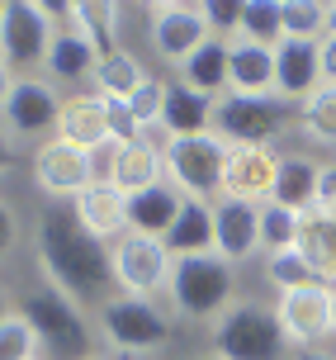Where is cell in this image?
<instances>
[{
    "label": "cell",
    "instance_id": "44",
    "mask_svg": "<svg viewBox=\"0 0 336 360\" xmlns=\"http://www.w3.org/2000/svg\"><path fill=\"white\" fill-rule=\"evenodd\" d=\"M294 360H336L332 351H322V346H313V351H294Z\"/></svg>",
    "mask_w": 336,
    "mask_h": 360
},
{
    "label": "cell",
    "instance_id": "4",
    "mask_svg": "<svg viewBox=\"0 0 336 360\" xmlns=\"http://www.w3.org/2000/svg\"><path fill=\"white\" fill-rule=\"evenodd\" d=\"M284 332L275 323V308L266 304H232L218 323H213V356L223 360H280L284 356Z\"/></svg>",
    "mask_w": 336,
    "mask_h": 360
},
{
    "label": "cell",
    "instance_id": "1",
    "mask_svg": "<svg viewBox=\"0 0 336 360\" xmlns=\"http://www.w3.org/2000/svg\"><path fill=\"white\" fill-rule=\"evenodd\" d=\"M38 261L48 270L53 289H62L67 299L86 304L95 294H105V285L114 280V261L100 237H90L76 214H48L38 223Z\"/></svg>",
    "mask_w": 336,
    "mask_h": 360
},
{
    "label": "cell",
    "instance_id": "38",
    "mask_svg": "<svg viewBox=\"0 0 336 360\" xmlns=\"http://www.w3.org/2000/svg\"><path fill=\"white\" fill-rule=\"evenodd\" d=\"M204 15H209V29L213 38H237L242 34V5L237 0H204Z\"/></svg>",
    "mask_w": 336,
    "mask_h": 360
},
{
    "label": "cell",
    "instance_id": "48",
    "mask_svg": "<svg viewBox=\"0 0 336 360\" xmlns=\"http://www.w3.org/2000/svg\"><path fill=\"white\" fill-rule=\"evenodd\" d=\"M332 34H336V5H332Z\"/></svg>",
    "mask_w": 336,
    "mask_h": 360
},
{
    "label": "cell",
    "instance_id": "14",
    "mask_svg": "<svg viewBox=\"0 0 336 360\" xmlns=\"http://www.w3.org/2000/svg\"><path fill=\"white\" fill-rule=\"evenodd\" d=\"M213 252L228 266L261 252V204L247 199H218L213 204Z\"/></svg>",
    "mask_w": 336,
    "mask_h": 360
},
{
    "label": "cell",
    "instance_id": "19",
    "mask_svg": "<svg viewBox=\"0 0 336 360\" xmlns=\"http://www.w3.org/2000/svg\"><path fill=\"white\" fill-rule=\"evenodd\" d=\"M57 138L81 152H100V147H114L109 138V119H105V95H71L62 105V124H57Z\"/></svg>",
    "mask_w": 336,
    "mask_h": 360
},
{
    "label": "cell",
    "instance_id": "17",
    "mask_svg": "<svg viewBox=\"0 0 336 360\" xmlns=\"http://www.w3.org/2000/svg\"><path fill=\"white\" fill-rule=\"evenodd\" d=\"M322 86V53L318 43H303V38H284L275 48V95L280 100H308Z\"/></svg>",
    "mask_w": 336,
    "mask_h": 360
},
{
    "label": "cell",
    "instance_id": "43",
    "mask_svg": "<svg viewBox=\"0 0 336 360\" xmlns=\"http://www.w3.org/2000/svg\"><path fill=\"white\" fill-rule=\"evenodd\" d=\"M15 166V147H10V133H0V176Z\"/></svg>",
    "mask_w": 336,
    "mask_h": 360
},
{
    "label": "cell",
    "instance_id": "29",
    "mask_svg": "<svg viewBox=\"0 0 336 360\" xmlns=\"http://www.w3.org/2000/svg\"><path fill=\"white\" fill-rule=\"evenodd\" d=\"M299 133L318 147H336V86H318L299 105Z\"/></svg>",
    "mask_w": 336,
    "mask_h": 360
},
{
    "label": "cell",
    "instance_id": "45",
    "mask_svg": "<svg viewBox=\"0 0 336 360\" xmlns=\"http://www.w3.org/2000/svg\"><path fill=\"white\" fill-rule=\"evenodd\" d=\"M5 318H15V308H10V294L0 289V323H5Z\"/></svg>",
    "mask_w": 336,
    "mask_h": 360
},
{
    "label": "cell",
    "instance_id": "11",
    "mask_svg": "<svg viewBox=\"0 0 336 360\" xmlns=\"http://www.w3.org/2000/svg\"><path fill=\"white\" fill-rule=\"evenodd\" d=\"M62 95H57L53 81H43V76H19L15 90H10V100L0 109V119L10 133L19 138H48L57 124H62Z\"/></svg>",
    "mask_w": 336,
    "mask_h": 360
},
{
    "label": "cell",
    "instance_id": "23",
    "mask_svg": "<svg viewBox=\"0 0 336 360\" xmlns=\"http://www.w3.org/2000/svg\"><path fill=\"white\" fill-rule=\"evenodd\" d=\"M48 76L53 81H67V86H76V81H86V76H95V67H100V53L90 48V38L81 34V29H71V24H62L53 34V48H48Z\"/></svg>",
    "mask_w": 336,
    "mask_h": 360
},
{
    "label": "cell",
    "instance_id": "25",
    "mask_svg": "<svg viewBox=\"0 0 336 360\" xmlns=\"http://www.w3.org/2000/svg\"><path fill=\"white\" fill-rule=\"evenodd\" d=\"M318 171L313 157H280V176H275V195L270 204H284L294 214H313L318 204Z\"/></svg>",
    "mask_w": 336,
    "mask_h": 360
},
{
    "label": "cell",
    "instance_id": "18",
    "mask_svg": "<svg viewBox=\"0 0 336 360\" xmlns=\"http://www.w3.org/2000/svg\"><path fill=\"white\" fill-rule=\"evenodd\" d=\"M228 62H232L228 95H256V100H270L275 95V48L251 43V38H232Z\"/></svg>",
    "mask_w": 336,
    "mask_h": 360
},
{
    "label": "cell",
    "instance_id": "10",
    "mask_svg": "<svg viewBox=\"0 0 336 360\" xmlns=\"http://www.w3.org/2000/svg\"><path fill=\"white\" fill-rule=\"evenodd\" d=\"M275 323H280L284 342L313 351L318 342L332 337V289L327 285H308V289H289L275 304Z\"/></svg>",
    "mask_w": 336,
    "mask_h": 360
},
{
    "label": "cell",
    "instance_id": "2",
    "mask_svg": "<svg viewBox=\"0 0 336 360\" xmlns=\"http://www.w3.org/2000/svg\"><path fill=\"white\" fill-rule=\"evenodd\" d=\"M171 308L190 323H218L232 308V266L218 252L204 256H176V270H171Z\"/></svg>",
    "mask_w": 336,
    "mask_h": 360
},
{
    "label": "cell",
    "instance_id": "41",
    "mask_svg": "<svg viewBox=\"0 0 336 360\" xmlns=\"http://www.w3.org/2000/svg\"><path fill=\"white\" fill-rule=\"evenodd\" d=\"M318 53H322V86H336V34L322 38Z\"/></svg>",
    "mask_w": 336,
    "mask_h": 360
},
{
    "label": "cell",
    "instance_id": "6",
    "mask_svg": "<svg viewBox=\"0 0 336 360\" xmlns=\"http://www.w3.org/2000/svg\"><path fill=\"white\" fill-rule=\"evenodd\" d=\"M100 327H105V342L114 346V356H152L171 342V318L152 299H133V294L109 299Z\"/></svg>",
    "mask_w": 336,
    "mask_h": 360
},
{
    "label": "cell",
    "instance_id": "5",
    "mask_svg": "<svg viewBox=\"0 0 336 360\" xmlns=\"http://www.w3.org/2000/svg\"><path fill=\"white\" fill-rule=\"evenodd\" d=\"M57 29L62 24L53 19V10L43 0H5V10H0V57L15 72L29 76V67L48 62V48H53Z\"/></svg>",
    "mask_w": 336,
    "mask_h": 360
},
{
    "label": "cell",
    "instance_id": "3",
    "mask_svg": "<svg viewBox=\"0 0 336 360\" xmlns=\"http://www.w3.org/2000/svg\"><path fill=\"white\" fill-rule=\"evenodd\" d=\"M232 147L218 133H199V138H166L161 162H166V180L176 185L185 199H204L218 204L223 199V171H228Z\"/></svg>",
    "mask_w": 336,
    "mask_h": 360
},
{
    "label": "cell",
    "instance_id": "47",
    "mask_svg": "<svg viewBox=\"0 0 336 360\" xmlns=\"http://www.w3.org/2000/svg\"><path fill=\"white\" fill-rule=\"evenodd\" d=\"M332 337H336V289H332Z\"/></svg>",
    "mask_w": 336,
    "mask_h": 360
},
{
    "label": "cell",
    "instance_id": "27",
    "mask_svg": "<svg viewBox=\"0 0 336 360\" xmlns=\"http://www.w3.org/2000/svg\"><path fill=\"white\" fill-rule=\"evenodd\" d=\"M119 5L114 0H76L71 5V29H81L90 38V48L100 57L119 53Z\"/></svg>",
    "mask_w": 336,
    "mask_h": 360
},
{
    "label": "cell",
    "instance_id": "34",
    "mask_svg": "<svg viewBox=\"0 0 336 360\" xmlns=\"http://www.w3.org/2000/svg\"><path fill=\"white\" fill-rule=\"evenodd\" d=\"M266 280L280 294H289V289H308V285H322L318 275H313V266H308V256L299 252V247H289V252H270L266 256Z\"/></svg>",
    "mask_w": 336,
    "mask_h": 360
},
{
    "label": "cell",
    "instance_id": "24",
    "mask_svg": "<svg viewBox=\"0 0 336 360\" xmlns=\"http://www.w3.org/2000/svg\"><path fill=\"white\" fill-rule=\"evenodd\" d=\"M180 81L199 95H213V100H223L232 86V62H228V38H209L195 57H185L180 62Z\"/></svg>",
    "mask_w": 336,
    "mask_h": 360
},
{
    "label": "cell",
    "instance_id": "50",
    "mask_svg": "<svg viewBox=\"0 0 336 360\" xmlns=\"http://www.w3.org/2000/svg\"><path fill=\"white\" fill-rule=\"evenodd\" d=\"M0 10H5V0H0Z\"/></svg>",
    "mask_w": 336,
    "mask_h": 360
},
{
    "label": "cell",
    "instance_id": "46",
    "mask_svg": "<svg viewBox=\"0 0 336 360\" xmlns=\"http://www.w3.org/2000/svg\"><path fill=\"white\" fill-rule=\"evenodd\" d=\"M81 360H119L114 351H90V356H81Z\"/></svg>",
    "mask_w": 336,
    "mask_h": 360
},
{
    "label": "cell",
    "instance_id": "8",
    "mask_svg": "<svg viewBox=\"0 0 336 360\" xmlns=\"http://www.w3.org/2000/svg\"><path fill=\"white\" fill-rule=\"evenodd\" d=\"M147 38H152V53L161 62H176L180 67L185 57H195L213 38L204 0H157L147 10Z\"/></svg>",
    "mask_w": 336,
    "mask_h": 360
},
{
    "label": "cell",
    "instance_id": "35",
    "mask_svg": "<svg viewBox=\"0 0 336 360\" xmlns=\"http://www.w3.org/2000/svg\"><path fill=\"white\" fill-rule=\"evenodd\" d=\"M38 342H43V337L34 332V323H29L24 313H15V318L0 323V360H34Z\"/></svg>",
    "mask_w": 336,
    "mask_h": 360
},
{
    "label": "cell",
    "instance_id": "20",
    "mask_svg": "<svg viewBox=\"0 0 336 360\" xmlns=\"http://www.w3.org/2000/svg\"><path fill=\"white\" fill-rule=\"evenodd\" d=\"M180 209H185V195H180L171 180H161L152 190H142V195H128V233H142V237H161L176 228Z\"/></svg>",
    "mask_w": 336,
    "mask_h": 360
},
{
    "label": "cell",
    "instance_id": "16",
    "mask_svg": "<svg viewBox=\"0 0 336 360\" xmlns=\"http://www.w3.org/2000/svg\"><path fill=\"white\" fill-rule=\"evenodd\" d=\"M71 214H76V223L90 237H100L105 247H114L119 237H128V195L119 185H109V180H100V185H90L86 195L71 199Z\"/></svg>",
    "mask_w": 336,
    "mask_h": 360
},
{
    "label": "cell",
    "instance_id": "32",
    "mask_svg": "<svg viewBox=\"0 0 336 360\" xmlns=\"http://www.w3.org/2000/svg\"><path fill=\"white\" fill-rule=\"evenodd\" d=\"M237 38L280 48L284 43V0H242V34Z\"/></svg>",
    "mask_w": 336,
    "mask_h": 360
},
{
    "label": "cell",
    "instance_id": "26",
    "mask_svg": "<svg viewBox=\"0 0 336 360\" xmlns=\"http://www.w3.org/2000/svg\"><path fill=\"white\" fill-rule=\"evenodd\" d=\"M299 252L308 256V266L327 289H336V218L332 214H303L299 228Z\"/></svg>",
    "mask_w": 336,
    "mask_h": 360
},
{
    "label": "cell",
    "instance_id": "39",
    "mask_svg": "<svg viewBox=\"0 0 336 360\" xmlns=\"http://www.w3.org/2000/svg\"><path fill=\"white\" fill-rule=\"evenodd\" d=\"M313 209L336 218V162H327L318 171V204H313Z\"/></svg>",
    "mask_w": 336,
    "mask_h": 360
},
{
    "label": "cell",
    "instance_id": "28",
    "mask_svg": "<svg viewBox=\"0 0 336 360\" xmlns=\"http://www.w3.org/2000/svg\"><path fill=\"white\" fill-rule=\"evenodd\" d=\"M166 247H171V256H204V252H213V204H204V199H185L176 228L166 233Z\"/></svg>",
    "mask_w": 336,
    "mask_h": 360
},
{
    "label": "cell",
    "instance_id": "51",
    "mask_svg": "<svg viewBox=\"0 0 336 360\" xmlns=\"http://www.w3.org/2000/svg\"><path fill=\"white\" fill-rule=\"evenodd\" d=\"M34 360H43V356H34Z\"/></svg>",
    "mask_w": 336,
    "mask_h": 360
},
{
    "label": "cell",
    "instance_id": "49",
    "mask_svg": "<svg viewBox=\"0 0 336 360\" xmlns=\"http://www.w3.org/2000/svg\"><path fill=\"white\" fill-rule=\"evenodd\" d=\"M199 360H223V356H213V351H209V356H199Z\"/></svg>",
    "mask_w": 336,
    "mask_h": 360
},
{
    "label": "cell",
    "instance_id": "30",
    "mask_svg": "<svg viewBox=\"0 0 336 360\" xmlns=\"http://www.w3.org/2000/svg\"><path fill=\"white\" fill-rule=\"evenodd\" d=\"M142 81H147V72H142V62L128 53V48L100 57V67H95V86H100V95H105V100H128Z\"/></svg>",
    "mask_w": 336,
    "mask_h": 360
},
{
    "label": "cell",
    "instance_id": "12",
    "mask_svg": "<svg viewBox=\"0 0 336 360\" xmlns=\"http://www.w3.org/2000/svg\"><path fill=\"white\" fill-rule=\"evenodd\" d=\"M24 318L34 323V332L43 337L48 346H57V351H81V356H90L86 351V318H81V304L76 299H67L62 289H34L29 294V304H24Z\"/></svg>",
    "mask_w": 336,
    "mask_h": 360
},
{
    "label": "cell",
    "instance_id": "42",
    "mask_svg": "<svg viewBox=\"0 0 336 360\" xmlns=\"http://www.w3.org/2000/svg\"><path fill=\"white\" fill-rule=\"evenodd\" d=\"M15 67H10V62H5V57H0V109H5V100H10V90H15Z\"/></svg>",
    "mask_w": 336,
    "mask_h": 360
},
{
    "label": "cell",
    "instance_id": "36",
    "mask_svg": "<svg viewBox=\"0 0 336 360\" xmlns=\"http://www.w3.org/2000/svg\"><path fill=\"white\" fill-rule=\"evenodd\" d=\"M128 109H133V119L142 124V133H147L152 124H161V114H166V81L147 76V81L128 95Z\"/></svg>",
    "mask_w": 336,
    "mask_h": 360
},
{
    "label": "cell",
    "instance_id": "9",
    "mask_svg": "<svg viewBox=\"0 0 336 360\" xmlns=\"http://www.w3.org/2000/svg\"><path fill=\"white\" fill-rule=\"evenodd\" d=\"M109 261H114V285L133 294V299H152L157 289L171 285V270H176V256L161 237H142L128 233L109 247Z\"/></svg>",
    "mask_w": 336,
    "mask_h": 360
},
{
    "label": "cell",
    "instance_id": "22",
    "mask_svg": "<svg viewBox=\"0 0 336 360\" xmlns=\"http://www.w3.org/2000/svg\"><path fill=\"white\" fill-rule=\"evenodd\" d=\"M213 114H218V100L213 95H199L185 81L166 86V114H161V128L171 138H199V133H213Z\"/></svg>",
    "mask_w": 336,
    "mask_h": 360
},
{
    "label": "cell",
    "instance_id": "33",
    "mask_svg": "<svg viewBox=\"0 0 336 360\" xmlns=\"http://www.w3.org/2000/svg\"><path fill=\"white\" fill-rule=\"evenodd\" d=\"M299 228H303V214L284 209V204H261V252H289L299 247Z\"/></svg>",
    "mask_w": 336,
    "mask_h": 360
},
{
    "label": "cell",
    "instance_id": "7",
    "mask_svg": "<svg viewBox=\"0 0 336 360\" xmlns=\"http://www.w3.org/2000/svg\"><path fill=\"white\" fill-rule=\"evenodd\" d=\"M289 119H294V105L280 100V95H270V100H256V95H223V100H218V114H213V133L228 147H270V138H275Z\"/></svg>",
    "mask_w": 336,
    "mask_h": 360
},
{
    "label": "cell",
    "instance_id": "31",
    "mask_svg": "<svg viewBox=\"0 0 336 360\" xmlns=\"http://www.w3.org/2000/svg\"><path fill=\"white\" fill-rule=\"evenodd\" d=\"M332 34V5L327 0H284V38L322 43Z\"/></svg>",
    "mask_w": 336,
    "mask_h": 360
},
{
    "label": "cell",
    "instance_id": "13",
    "mask_svg": "<svg viewBox=\"0 0 336 360\" xmlns=\"http://www.w3.org/2000/svg\"><path fill=\"white\" fill-rule=\"evenodd\" d=\"M34 180L43 195H57V199L86 195L90 185H100L95 180V152H81V147L53 138V143H43L34 152Z\"/></svg>",
    "mask_w": 336,
    "mask_h": 360
},
{
    "label": "cell",
    "instance_id": "15",
    "mask_svg": "<svg viewBox=\"0 0 336 360\" xmlns=\"http://www.w3.org/2000/svg\"><path fill=\"white\" fill-rule=\"evenodd\" d=\"M280 176V157L270 147H232L228 171H223V199H247V204H270Z\"/></svg>",
    "mask_w": 336,
    "mask_h": 360
},
{
    "label": "cell",
    "instance_id": "21",
    "mask_svg": "<svg viewBox=\"0 0 336 360\" xmlns=\"http://www.w3.org/2000/svg\"><path fill=\"white\" fill-rule=\"evenodd\" d=\"M166 180V162H161V147H152L147 138L142 143H124L114 147L109 157V185H119L124 195H142Z\"/></svg>",
    "mask_w": 336,
    "mask_h": 360
},
{
    "label": "cell",
    "instance_id": "37",
    "mask_svg": "<svg viewBox=\"0 0 336 360\" xmlns=\"http://www.w3.org/2000/svg\"><path fill=\"white\" fill-rule=\"evenodd\" d=\"M105 119H109V138H114V147L142 143V138H147V133H142V124L133 119L128 100H105Z\"/></svg>",
    "mask_w": 336,
    "mask_h": 360
},
{
    "label": "cell",
    "instance_id": "40",
    "mask_svg": "<svg viewBox=\"0 0 336 360\" xmlns=\"http://www.w3.org/2000/svg\"><path fill=\"white\" fill-rule=\"evenodd\" d=\"M15 242H19V218H15V209L0 199V256L15 252Z\"/></svg>",
    "mask_w": 336,
    "mask_h": 360
}]
</instances>
